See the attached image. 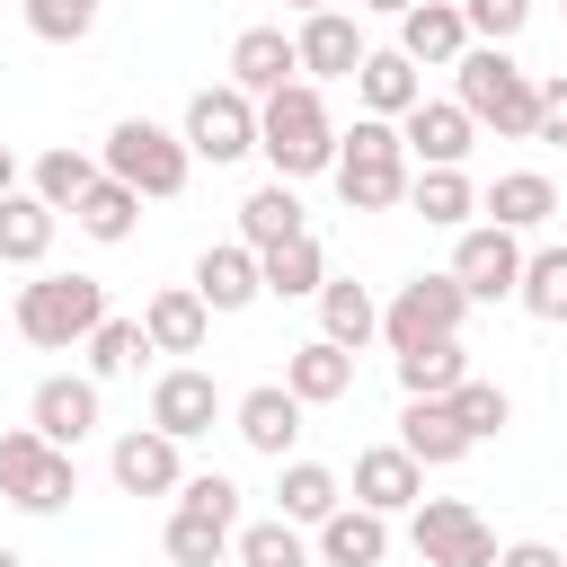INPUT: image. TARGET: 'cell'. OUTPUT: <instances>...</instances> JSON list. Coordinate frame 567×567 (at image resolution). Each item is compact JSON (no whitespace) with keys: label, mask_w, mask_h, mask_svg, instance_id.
Here are the masks:
<instances>
[{"label":"cell","mask_w":567,"mask_h":567,"mask_svg":"<svg viewBox=\"0 0 567 567\" xmlns=\"http://www.w3.org/2000/svg\"><path fill=\"white\" fill-rule=\"evenodd\" d=\"M452 80H461V106H470L478 133H496V142H532V124H540V80H532L505 44H470V53L452 62Z\"/></svg>","instance_id":"cell-1"},{"label":"cell","mask_w":567,"mask_h":567,"mask_svg":"<svg viewBox=\"0 0 567 567\" xmlns=\"http://www.w3.org/2000/svg\"><path fill=\"white\" fill-rule=\"evenodd\" d=\"M257 151L275 159V177H284V186H292V177H319V168H337V124H328V97H319V80H292V89L257 97Z\"/></svg>","instance_id":"cell-2"},{"label":"cell","mask_w":567,"mask_h":567,"mask_svg":"<svg viewBox=\"0 0 567 567\" xmlns=\"http://www.w3.org/2000/svg\"><path fill=\"white\" fill-rule=\"evenodd\" d=\"M337 195H346V213L408 204V142H399V124L363 115L354 133H337Z\"/></svg>","instance_id":"cell-3"},{"label":"cell","mask_w":567,"mask_h":567,"mask_svg":"<svg viewBox=\"0 0 567 567\" xmlns=\"http://www.w3.org/2000/svg\"><path fill=\"white\" fill-rule=\"evenodd\" d=\"M97 319H106V284L97 275H35V284H18V337L44 346V354L89 346Z\"/></svg>","instance_id":"cell-4"},{"label":"cell","mask_w":567,"mask_h":567,"mask_svg":"<svg viewBox=\"0 0 567 567\" xmlns=\"http://www.w3.org/2000/svg\"><path fill=\"white\" fill-rule=\"evenodd\" d=\"M186 168H195L186 133H168V124H151V115H124V124L106 133V177H124V186L151 195V204L186 195Z\"/></svg>","instance_id":"cell-5"},{"label":"cell","mask_w":567,"mask_h":567,"mask_svg":"<svg viewBox=\"0 0 567 567\" xmlns=\"http://www.w3.org/2000/svg\"><path fill=\"white\" fill-rule=\"evenodd\" d=\"M0 496H9L18 514H62V505L80 496V461L53 452L35 425H9V434H0Z\"/></svg>","instance_id":"cell-6"},{"label":"cell","mask_w":567,"mask_h":567,"mask_svg":"<svg viewBox=\"0 0 567 567\" xmlns=\"http://www.w3.org/2000/svg\"><path fill=\"white\" fill-rule=\"evenodd\" d=\"M461 319H470V292H461L452 275H408V284L381 301V337H390V354L443 346V337H461Z\"/></svg>","instance_id":"cell-7"},{"label":"cell","mask_w":567,"mask_h":567,"mask_svg":"<svg viewBox=\"0 0 567 567\" xmlns=\"http://www.w3.org/2000/svg\"><path fill=\"white\" fill-rule=\"evenodd\" d=\"M186 151L195 159H213V168H230V159H248L257 151V97L248 89H195L186 97Z\"/></svg>","instance_id":"cell-8"},{"label":"cell","mask_w":567,"mask_h":567,"mask_svg":"<svg viewBox=\"0 0 567 567\" xmlns=\"http://www.w3.org/2000/svg\"><path fill=\"white\" fill-rule=\"evenodd\" d=\"M408 540H416L425 567H496V532H487L478 505H461V496H425L416 523H408Z\"/></svg>","instance_id":"cell-9"},{"label":"cell","mask_w":567,"mask_h":567,"mask_svg":"<svg viewBox=\"0 0 567 567\" xmlns=\"http://www.w3.org/2000/svg\"><path fill=\"white\" fill-rule=\"evenodd\" d=\"M470 301H514L523 292V239L514 230H496V221H478V230H461L452 239V266H443Z\"/></svg>","instance_id":"cell-10"},{"label":"cell","mask_w":567,"mask_h":567,"mask_svg":"<svg viewBox=\"0 0 567 567\" xmlns=\"http://www.w3.org/2000/svg\"><path fill=\"white\" fill-rule=\"evenodd\" d=\"M221 416H230V399H221V381H213V372L168 363V372L151 381V425H159L168 443H195V434H213Z\"/></svg>","instance_id":"cell-11"},{"label":"cell","mask_w":567,"mask_h":567,"mask_svg":"<svg viewBox=\"0 0 567 567\" xmlns=\"http://www.w3.org/2000/svg\"><path fill=\"white\" fill-rule=\"evenodd\" d=\"M230 425H239V443H248V452L292 461V443H301V399H292L284 381H257V390H239V399H230Z\"/></svg>","instance_id":"cell-12"},{"label":"cell","mask_w":567,"mask_h":567,"mask_svg":"<svg viewBox=\"0 0 567 567\" xmlns=\"http://www.w3.org/2000/svg\"><path fill=\"white\" fill-rule=\"evenodd\" d=\"M106 470H115V487H124V496H177V487H186V461H177V443H168L159 425L115 434Z\"/></svg>","instance_id":"cell-13"},{"label":"cell","mask_w":567,"mask_h":567,"mask_svg":"<svg viewBox=\"0 0 567 567\" xmlns=\"http://www.w3.org/2000/svg\"><path fill=\"white\" fill-rule=\"evenodd\" d=\"M292 80H301V44H292L284 27H239V35H230V89L275 97V89H292Z\"/></svg>","instance_id":"cell-14"},{"label":"cell","mask_w":567,"mask_h":567,"mask_svg":"<svg viewBox=\"0 0 567 567\" xmlns=\"http://www.w3.org/2000/svg\"><path fill=\"white\" fill-rule=\"evenodd\" d=\"M399 142H408L425 168H461V159H470V142H478V124H470V106H461V97H425V106H408V115H399Z\"/></svg>","instance_id":"cell-15"},{"label":"cell","mask_w":567,"mask_h":567,"mask_svg":"<svg viewBox=\"0 0 567 567\" xmlns=\"http://www.w3.org/2000/svg\"><path fill=\"white\" fill-rule=\"evenodd\" d=\"M27 425H35L53 452H71V443L97 425V381H80V372H53V381H35V399H27Z\"/></svg>","instance_id":"cell-16"},{"label":"cell","mask_w":567,"mask_h":567,"mask_svg":"<svg viewBox=\"0 0 567 567\" xmlns=\"http://www.w3.org/2000/svg\"><path fill=\"white\" fill-rule=\"evenodd\" d=\"M354 505H372V514H416V505H425V470H416L399 443H372V452H354Z\"/></svg>","instance_id":"cell-17"},{"label":"cell","mask_w":567,"mask_h":567,"mask_svg":"<svg viewBox=\"0 0 567 567\" xmlns=\"http://www.w3.org/2000/svg\"><path fill=\"white\" fill-rule=\"evenodd\" d=\"M399 53H408L416 71L461 62V53H470V18H461V0H416V9L399 18Z\"/></svg>","instance_id":"cell-18"},{"label":"cell","mask_w":567,"mask_h":567,"mask_svg":"<svg viewBox=\"0 0 567 567\" xmlns=\"http://www.w3.org/2000/svg\"><path fill=\"white\" fill-rule=\"evenodd\" d=\"M195 292H204V310H213V319L248 310V301L266 292V275H257V248H248V239H221V248H204V257H195Z\"/></svg>","instance_id":"cell-19"},{"label":"cell","mask_w":567,"mask_h":567,"mask_svg":"<svg viewBox=\"0 0 567 567\" xmlns=\"http://www.w3.org/2000/svg\"><path fill=\"white\" fill-rule=\"evenodd\" d=\"M142 337H151V354H204V337H213L204 292H195V284L151 292V301H142Z\"/></svg>","instance_id":"cell-20"},{"label":"cell","mask_w":567,"mask_h":567,"mask_svg":"<svg viewBox=\"0 0 567 567\" xmlns=\"http://www.w3.org/2000/svg\"><path fill=\"white\" fill-rule=\"evenodd\" d=\"M399 452H408L416 470H452V461H470V434H461L452 399H408V408H399Z\"/></svg>","instance_id":"cell-21"},{"label":"cell","mask_w":567,"mask_h":567,"mask_svg":"<svg viewBox=\"0 0 567 567\" xmlns=\"http://www.w3.org/2000/svg\"><path fill=\"white\" fill-rule=\"evenodd\" d=\"M292 44H301V71H310V80H354V71H363V35H354V18H346V9L301 18V27H292Z\"/></svg>","instance_id":"cell-22"},{"label":"cell","mask_w":567,"mask_h":567,"mask_svg":"<svg viewBox=\"0 0 567 567\" xmlns=\"http://www.w3.org/2000/svg\"><path fill=\"white\" fill-rule=\"evenodd\" d=\"M284 390H292L301 408H337V399L354 390V354H346V346H328V337H310V346H292V354H284Z\"/></svg>","instance_id":"cell-23"},{"label":"cell","mask_w":567,"mask_h":567,"mask_svg":"<svg viewBox=\"0 0 567 567\" xmlns=\"http://www.w3.org/2000/svg\"><path fill=\"white\" fill-rule=\"evenodd\" d=\"M354 97H363V115L399 124L408 106H425V80H416V62L390 44V53H363V71H354Z\"/></svg>","instance_id":"cell-24"},{"label":"cell","mask_w":567,"mask_h":567,"mask_svg":"<svg viewBox=\"0 0 567 567\" xmlns=\"http://www.w3.org/2000/svg\"><path fill=\"white\" fill-rule=\"evenodd\" d=\"M319 558H328V567H381V558H390V514L337 505V514L319 523Z\"/></svg>","instance_id":"cell-25"},{"label":"cell","mask_w":567,"mask_h":567,"mask_svg":"<svg viewBox=\"0 0 567 567\" xmlns=\"http://www.w3.org/2000/svg\"><path fill=\"white\" fill-rule=\"evenodd\" d=\"M478 213H487L496 230H540V221L558 213V186H549L540 168H505V177L478 195Z\"/></svg>","instance_id":"cell-26"},{"label":"cell","mask_w":567,"mask_h":567,"mask_svg":"<svg viewBox=\"0 0 567 567\" xmlns=\"http://www.w3.org/2000/svg\"><path fill=\"white\" fill-rule=\"evenodd\" d=\"M319 337L346 346V354H363V346L381 337V301H372L363 284H337V275H328V284H319Z\"/></svg>","instance_id":"cell-27"},{"label":"cell","mask_w":567,"mask_h":567,"mask_svg":"<svg viewBox=\"0 0 567 567\" xmlns=\"http://www.w3.org/2000/svg\"><path fill=\"white\" fill-rule=\"evenodd\" d=\"M106 177V159H89V151H71V142H53L44 159H35V177H27V195L35 204H53V213H80V195Z\"/></svg>","instance_id":"cell-28"},{"label":"cell","mask_w":567,"mask_h":567,"mask_svg":"<svg viewBox=\"0 0 567 567\" xmlns=\"http://www.w3.org/2000/svg\"><path fill=\"white\" fill-rule=\"evenodd\" d=\"M408 204H416L434 230H470L478 186H470V168H416V177H408Z\"/></svg>","instance_id":"cell-29"},{"label":"cell","mask_w":567,"mask_h":567,"mask_svg":"<svg viewBox=\"0 0 567 567\" xmlns=\"http://www.w3.org/2000/svg\"><path fill=\"white\" fill-rule=\"evenodd\" d=\"M275 496H284V523H301V532H319L337 505H346V487H337V470H319V461H284V478H275Z\"/></svg>","instance_id":"cell-30"},{"label":"cell","mask_w":567,"mask_h":567,"mask_svg":"<svg viewBox=\"0 0 567 567\" xmlns=\"http://www.w3.org/2000/svg\"><path fill=\"white\" fill-rule=\"evenodd\" d=\"M239 239L266 257V248H284V239H301V195L275 177V186H257L248 204H239Z\"/></svg>","instance_id":"cell-31"},{"label":"cell","mask_w":567,"mask_h":567,"mask_svg":"<svg viewBox=\"0 0 567 567\" xmlns=\"http://www.w3.org/2000/svg\"><path fill=\"white\" fill-rule=\"evenodd\" d=\"M257 275H266V292H275V301H301V292H319V284H328V248L301 230V239L266 248V257H257Z\"/></svg>","instance_id":"cell-32"},{"label":"cell","mask_w":567,"mask_h":567,"mask_svg":"<svg viewBox=\"0 0 567 567\" xmlns=\"http://www.w3.org/2000/svg\"><path fill=\"white\" fill-rule=\"evenodd\" d=\"M53 204H35V195H9L0 204V266H44V248H53Z\"/></svg>","instance_id":"cell-33"},{"label":"cell","mask_w":567,"mask_h":567,"mask_svg":"<svg viewBox=\"0 0 567 567\" xmlns=\"http://www.w3.org/2000/svg\"><path fill=\"white\" fill-rule=\"evenodd\" d=\"M133 213H142V195H133L124 177H97V186L80 195V213H71V221H80L97 248H115V239H133Z\"/></svg>","instance_id":"cell-34"},{"label":"cell","mask_w":567,"mask_h":567,"mask_svg":"<svg viewBox=\"0 0 567 567\" xmlns=\"http://www.w3.org/2000/svg\"><path fill=\"white\" fill-rule=\"evenodd\" d=\"M470 381V363H461V337H443V346H416V354H399V390L408 399H452Z\"/></svg>","instance_id":"cell-35"},{"label":"cell","mask_w":567,"mask_h":567,"mask_svg":"<svg viewBox=\"0 0 567 567\" xmlns=\"http://www.w3.org/2000/svg\"><path fill=\"white\" fill-rule=\"evenodd\" d=\"M159 540H168V558H177V567H221V549L239 540V523H213V514H186V505H177Z\"/></svg>","instance_id":"cell-36"},{"label":"cell","mask_w":567,"mask_h":567,"mask_svg":"<svg viewBox=\"0 0 567 567\" xmlns=\"http://www.w3.org/2000/svg\"><path fill=\"white\" fill-rule=\"evenodd\" d=\"M230 558L239 567H310V540H301V523H239V540H230Z\"/></svg>","instance_id":"cell-37"},{"label":"cell","mask_w":567,"mask_h":567,"mask_svg":"<svg viewBox=\"0 0 567 567\" xmlns=\"http://www.w3.org/2000/svg\"><path fill=\"white\" fill-rule=\"evenodd\" d=\"M514 301H523L532 319H549V328H558V319H567V248H532V257H523V292H514Z\"/></svg>","instance_id":"cell-38"},{"label":"cell","mask_w":567,"mask_h":567,"mask_svg":"<svg viewBox=\"0 0 567 567\" xmlns=\"http://www.w3.org/2000/svg\"><path fill=\"white\" fill-rule=\"evenodd\" d=\"M151 354V337H142V319H97V337H89V381H115V372H133Z\"/></svg>","instance_id":"cell-39"},{"label":"cell","mask_w":567,"mask_h":567,"mask_svg":"<svg viewBox=\"0 0 567 567\" xmlns=\"http://www.w3.org/2000/svg\"><path fill=\"white\" fill-rule=\"evenodd\" d=\"M452 416H461V434H470V443H487V434L514 416V399H505L496 381H461V390H452Z\"/></svg>","instance_id":"cell-40"},{"label":"cell","mask_w":567,"mask_h":567,"mask_svg":"<svg viewBox=\"0 0 567 567\" xmlns=\"http://www.w3.org/2000/svg\"><path fill=\"white\" fill-rule=\"evenodd\" d=\"M97 9H106V0H27V27H35L44 44H80V35L97 27Z\"/></svg>","instance_id":"cell-41"},{"label":"cell","mask_w":567,"mask_h":567,"mask_svg":"<svg viewBox=\"0 0 567 567\" xmlns=\"http://www.w3.org/2000/svg\"><path fill=\"white\" fill-rule=\"evenodd\" d=\"M461 18H470V44H514L532 0H461Z\"/></svg>","instance_id":"cell-42"},{"label":"cell","mask_w":567,"mask_h":567,"mask_svg":"<svg viewBox=\"0 0 567 567\" xmlns=\"http://www.w3.org/2000/svg\"><path fill=\"white\" fill-rule=\"evenodd\" d=\"M177 505H186V514H213V523H239V487H230L221 470H195V478L177 487Z\"/></svg>","instance_id":"cell-43"},{"label":"cell","mask_w":567,"mask_h":567,"mask_svg":"<svg viewBox=\"0 0 567 567\" xmlns=\"http://www.w3.org/2000/svg\"><path fill=\"white\" fill-rule=\"evenodd\" d=\"M532 142H558V151H567V71L540 80V124H532Z\"/></svg>","instance_id":"cell-44"},{"label":"cell","mask_w":567,"mask_h":567,"mask_svg":"<svg viewBox=\"0 0 567 567\" xmlns=\"http://www.w3.org/2000/svg\"><path fill=\"white\" fill-rule=\"evenodd\" d=\"M496 567H567V558H558L549 540H505V549H496Z\"/></svg>","instance_id":"cell-45"},{"label":"cell","mask_w":567,"mask_h":567,"mask_svg":"<svg viewBox=\"0 0 567 567\" xmlns=\"http://www.w3.org/2000/svg\"><path fill=\"white\" fill-rule=\"evenodd\" d=\"M18 195V159H9V142H0V204Z\"/></svg>","instance_id":"cell-46"},{"label":"cell","mask_w":567,"mask_h":567,"mask_svg":"<svg viewBox=\"0 0 567 567\" xmlns=\"http://www.w3.org/2000/svg\"><path fill=\"white\" fill-rule=\"evenodd\" d=\"M354 9H381V18H408L416 0H354Z\"/></svg>","instance_id":"cell-47"},{"label":"cell","mask_w":567,"mask_h":567,"mask_svg":"<svg viewBox=\"0 0 567 567\" xmlns=\"http://www.w3.org/2000/svg\"><path fill=\"white\" fill-rule=\"evenodd\" d=\"M284 9H301V18H319V9H337V0H284Z\"/></svg>","instance_id":"cell-48"},{"label":"cell","mask_w":567,"mask_h":567,"mask_svg":"<svg viewBox=\"0 0 567 567\" xmlns=\"http://www.w3.org/2000/svg\"><path fill=\"white\" fill-rule=\"evenodd\" d=\"M0 567H27V558H18V549H0Z\"/></svg>","instance_id":"cell-49"},{"label":"cell","mask_w":567,"mask_h":567,"mask_svg":"<svg viewBox=\"0 0 567 567\" xmlns=\"http://www.w3.org/2000/svg\"><path fill=\"white\" fill-rule=\"evenodd\" d=\"M558 9H567V0H558Z\"/></svg>","instance_id":"cell-50"}]
</instances>
